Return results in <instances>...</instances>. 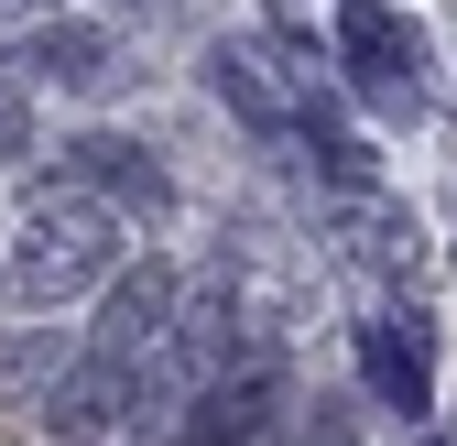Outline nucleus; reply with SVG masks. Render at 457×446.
Returning a JSON list of instances; mask_svg holds the SVG:
<instances>
[{"label": "nucleus", "instance_id": "nucleus-1", "mask_svg": "<svg viewBox=\"0 0 457 446\" xmlns=\"http://www.w3.org/2000/svg\"><path fill=\"white\" fill-rule=\"evenodd\" d=\"M109 272V218L98 207H33V229H22V251H12V294L22 305H54V294H77V284H98Z\"/></svg>", "mask_w": 457, "mask_h": 446}, {"label": "nucleus", "instance_id": "nucleus-2", "mask_svg": "<svg viewBox=\"0 0 457 446\" xmlns=\"http://www.w3.org/2000/svg\"><path fill=\"white\" fill-rule=\"evenodd\" d=\"M349 87L370 109H425V33L403 12H381V0H360L349 12Z\"/></svg>", "mask_w": 457, "mask_h": 446}, {"label": "nucleus", "instance_id": "nucleus-3", "mask_svg": "<svg viewBox=\"0 0 457 446\" xmlns=\"http://www.w3.org/2000/svg\"><path fill=\"white\" fill-rule=\"evenodd\" d=\"M360 381L392 414H436V338H425V316H370L360 326Z\"/></svg>", "mask_w": 457, "mask_h": 446}, {"label": "nucleus", "instance_id": "nucleus-4", "mask_svg": "<svg viewBox=\"0 0 457 446\" xmlns=\"http://www.w3.org/2000/svg\"><path fill=\"white\" fill-rule=\"evenodd\" d=\"M207 77H218V98L240 109V120H262V131H283V87L262 77V54H251V44H218V66H207Z\"/></svg>", "mask_w": 457, "mask_h": 446}, {"label": "nucleus", "instance_id": "nucleus-5", "mask_svg": "<svg viewBox=\"0 0 457 446\" xmlns=\"http://www.w3.org/2000/svg\"><path fill=\"white\" fill-rule=\"evenodd\" d=\"M262 414H272V381H240V392H218V403L196 414V435H186V446H251V435H262Z\"/></svg>", "mask_w": 457, "mask_h": 446}, {"label": "nucleus", "instance_id": "nucleus-6", "mask_svg": "<svg viewBox=\"0 0 457 446\" xmlns=\"http://www.w3.org/2000/svg\"><path fill=\"white\" fill-rule=\"evenodd\" d=\"M163 305H175V284H163V272H142V284H120V305H109V359H120L131 338H153V326H163Z\"/></svg>", "mask_w": 457, "mask_h": 446}, {"label": "nucleus", "instance_id": "nucleus-7", "mask_svg": "<svg viewBox=\"0 0 457 446\" xmlns=\"http://www.w3.org/2000/svg\"><path fill=\"white\" fill-rule=\"evenodd\" d=\"M87 163H98V186L120 196V207H163V175H153L131 142H87Z\"/></svg>", "mask_w": 457, "mask_h": 446}, {"label": "nucleus", "instance_id": "nucleus-8", "mask_svg": "<svg viewBox=\"0 0 457 446\" xmlns=\"http://www.w3.org/2000/svg\"><path fill=\"white\" fill-rule=\"evenodd\" d=\"M44 66L66 77V87H98V77H109V44H98V33H44Z\"/></svg>", "mask_w": 457, "mask_h": 446}]
</instances>
